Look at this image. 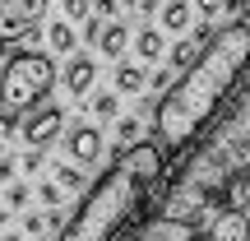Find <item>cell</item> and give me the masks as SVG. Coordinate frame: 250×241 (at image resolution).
Wrapping results in <instances>:
<instances>
[{
	"label": "cell",
	"instance_id": "obj_1",
	"mask_svg": "<svg viewBox=\"0 0 250 241\" xmlns=\"http://www.w3.org/2000/svg\"><path fill=\"white\" fill-rule=\"evenodd\" d=\"M204 130L208 134L171 172L158 214L199 223L204 214L227 209L232 190L241 186V176L250 167V70L241 74V84L227 93V102L218 107V116Z\"/></svg>",
	"mask_w": 250,
	"mask_h": 241
},
{
	"label": "cell",
	"instance_id": "obj_2",
	"mask_svg": "<svg viewBox=\"0 0 250 241\" xmlns=\"http://www.w3.org/2000/svg\"><path fill=\"white\" fill-rule=\"evenodd\" d=\"M246 70H250V23L218 28L208 37V46L195 56V65L181 70V79L162 93L158 111H153V139L167 153L190 149L199 139V130L218 116L227 93L241 84Z\"/></svg>",
	"mask_w": 250,
	"mask_h": 241
},
{
	"label": "cell",
	"instance_id": "obj_3",
	"mask_svg": "<svg viewBox=\"0 0 250 241\" xmlns=\"http://www.w3.org/2000/svg\"><path fill=\"white\" fill-rule=\"evenodd\" d=\"M167 167V149L158 139H139L111 158V167L88 186V195L79 199V209L70 214V223L61 227V241H116L134 218L144 214L153 186L162 181Z\"/></svg>",
	"mask_w": 250,
	"mask_h": 241
},
{
	"label": "cell",
	"instance_id": "obj_4",
	"mask_svg": "<svg viewBox=\"0 0 250 241\" xmlns=\"http://www.w3.org/2000/svg\"><path fill=\"white\" fill-rule=\"evenodd\" d=\"M56 84V61L42 51H9L0 61V125H19L23 111L46 102Z\"/></svg>",
	"mask_w": 250,
	"mask_h": 241
},
{
	"label": "cell",
	"instance_id": "obj_5",
	"mask_svg": "<svg viewBox=\"0 0 250 241\" xmlns=\"http://www.w3.org/2000/svg\"><path fill=\"white\" fill-rule=\"evenodd\" d=\"M46 19V0H0V42H23Z\"/></svg>",
	"mask_w": 250,
	"mask_h": 241
},
{
	"label": "cell",
	"instance_id": "obj_6",
	"mask_svg": "<svg viewBox=\"0 0 250 241\" xmlns=\"http://www.w3.org/2000/svg\"><path fill=\"white\" fill-rule=\"evenodd\" d=\"M61 130H65V111L56 107V102H37L33 111L19 116V134H23L28 149H46Z\"/></svg>",
	"mask_w": 250,
	"mask_h": 241
},
{
	"label": "cell",
	"instance_id": "obj_7",
	"mask_svg": "<svg viewBox=\"0 0 250 241\" xmlns=\"http://www.w3.org/2000/svg\"><path fill=\"white\" fill-rule=\"evenodd\" d=\"M125 241H199V223L186 218H167V214H148L130 227Z\"/></svg>",
	"mask_w": 250,
	"mask_h": 241
},
{
	"label": "cell",
	"instance_id": "obj_8",
	"mask_svg": "<svg viewBox=\"0 0 250 241\" xmlns=\"http://www.w3.org/2000/svg\"><path fill=\"white\" fill-rule=\"evenodd\" d=\"M65 149H70V162H79V167H93V162L102 158V130L88 121L70 125L65 130Z\"/></svg>",
	"mask_w": 250,
	"mask_h": 241
},
{
	"label": "cell",
	"instance_id": "obj_9",
	"mask_svg": "<svg viewBox=\"0 0 250 241\" xmlns=\"http://www.w3.org/2000/svg\"><path fill=\"white\" fill-rule=\"evenodd\" d=\"M208 241H250V209H218L208 223Z\"/></svg>",
	"mask_w": 250,
	"mask_h": 241
},
{
	"label": "cell",
	"instance_id": "obj_10",
	"mask_svg": "<svg viewBox=\"0 0 250 241\" xmlns=\"http://www.w3.org/2000/svg\"><path fill=\"white\" fill-rule=\"evenodd\" d=\"M93 79H98V61H93V56H70V65H65V88H70L74 98H88Z\"/></svg>",
	"mask_w": 250,
	"mask_h": 241
},
{
	"label": "cell",
	"instance_id": "obj_11",
	"mask_svg": "<svg viewBox=\"0 0 250 241\" xmlns=\"http://www.w3.org/2000/svg\"><path fill=\"white\" fill-rule=\"evenodd\" d=\"M208 37H213V33H208V28L199 23V33L181 37V42H176V46L167 51V65H171V70H190V65H195V56H199V51L208 46Z\"/></svg>",
	"mask_w": 250,
	"mask_h": 241
},
{
	"label": "cell",
	"instance_id": "obj_12",
	"mask_svg": "<svg viewBox=\"0 0 250 241\" xmlns=\"http://www.w3.org/2000/svg\"><path fill=\"white\" fill-rule=\"evenodd\" d=\"M125 46H130V28H125V19H107L98 33V51L102 56H121Z\"/></svg>",
	"mask_w": 250,
	"mask_h": 241
},
{
	"label": "cell",
	"instance_id": "obj_13",
	"mask_svg": "<svg viewBox=\"0 0 250 241\" xmlns=\"http://www.w3.org/2000/svg\"><path fill=\"white\" fill-rule=\"evenodd\" d=\"M190 14H195L190 0H167V5H162V28H167V33H186Z\"/></svg>",
	"mask_w": 250,
	"mask_h": 241
},
{
	"label": "cell",
	"instance_id": "obj_14",
	"mask_svg": "<svg viewBox=\"0 0 250 241\" xmlns=\"http://www.w3.org/2000/svg\"><path fill=\"white\" fill-rule=\"evenodd\" d=\"M56 186L65 190V195H79L88 181H83V167L79 162H56Z\"/></svg>",
	"mask_w": 250,
	"mask_h": 241
},
{
	"label": "cell",
	"instance_id": "obj_15",
	"mask_svg": "<svg viewBox=\"0 0 250 241\" xmlns=\"http://www.w3.org/2000/svg\"><path fill=\"white\" fill-rule=\"evenodd\" d=\"M134 56H139V61H162V33L158 28H144V33L134 37Z\"/></svg>",
	"mask_w": 250,
	"mask_h": 241
},
{
	"label": "cell",
	"instance_id": "obj_16",
	"mask_svg": "<svg viewBox=\"0 0 250 241\" xmlns=\"http://www.w3.org/2000/svg\"><path fill=\"white\" fill-rule=\"evenodd\" d=\"M46 37H51V51H56V56H74V42H79V37H74V28L65 23V19H56Z\"/></svg>",
	"mask_w": 250,
	"mask_h": 241
},
{
	"label": "cell",
	"instance_id": "obj_17",
	"mask_svg": "<svg viewBox=\"0 0 250 241\" xmlns=\"http://www.w3.org/2000/svg\"><path fill=\"white\" fill-rule=\"evenodd\" d=\"M144 84H148V74L139 65H116V93H139Z\"/></svg>",
	"mask_w": 250,
	"mask_h": 241
},
{
	"label": "cell",
	"instance_id": "obj_18",
	"mask_svg": "<svg viewBox=\"0 0 250 241\" xmlns=\"http://www.w3.org/2000/svg\"><path fill=\"white\" fill-rule=\"evenodd\" d=\"M116 111H121L116 93H98V98H93V116H98V121H116Z\"/></svg>",
	"mask_w": 250,
	"mask_h": 241
},
{
	"label": "cell",
	"instance_id": "obj_19",
	"mask_svg": "<svg viewBox=\"0 0 250 241\" xmlns=\"http://www.w3.org/2000/svg\"><path fill=\"white\" fill-rule=\"evenodd\" d=\"M28 199H33V190H28L23 181H9V190H5V209H28Z\"/></svg>",
	"mask_w": 250,
	"mask_h": 241
},
{
	"label": "cell",
	"instance_id": "obj_20",
	"mask_svg": "<svg viewBox=\"0 0 250 241\" xmlns=\"http://www.w3.org/2000/svg\"><path fill=\"white\" fill-rule=\"evenodd\" d=\"M37 199H42L46 209H61L65 204V190L56 186V181H42V186H37Z\"/></svg>",
	"mask_w": 250,
	"mask_h": 241
},
{
	"label": "cell",
	"instance_id": "obj_21",
	"mask_svg": "<svg viewBox=\"0 0 250 241\" xmlns=\"http://www.w3.org/2000/svg\"><path fill=\"white\" fill-rule=\"evenodd\" d=\"M171 84H176V70H171V65H162V70L148 74V88H153V93H167Z\"/></svg>",
	"mask_w": 250,
	"mask_h": 241
},
{
	"label": "cell",
	"instance_id": "obj_22",
	"mask_svg": "<svg viewBox=\"0 0 250 241\" xmlns=\"http://www.w3.org/2000/svg\"><path fill=\"white\" fill-rule=\"evenodd\" d=\"M88 14H93V0H65V19H79L83 23Z\"/></svg>",
	"mask_w": 250,
	"mask_h": 241
},
{
	"label": "cell",
	"instance_id": "obj_23",
	"mask_svg": "<svg viewBox=\"0 0 250 241\" xmlns=\"http://www.w3.org/2000/svg\"><path fill=\"white\" fill-rule=\"evenodd\" d=\"M19 167H23L28 176H33V172H42V167H46V158H42V149H28L23 158H19Z\"/></svg>",
	"mask_w": 250,
	"mask_h": 241
},
{
	"label": "cell",
	"instance_id": "obj_24",
	"mask_svg": "<svg viewBox=\"0 0 250 241\" xmlns=\"http://www.w3.org/2000/svg\"><path fill=\"white\" fill-rule=\"evenodd\" d=\"M23 232L28 237H42L46 232V214H23Z\"/></svg>",
	"mask_w": 250,
	"mask_h": 241
},
{
	"label": "cell",
	"instance_id": "obj_25",
	"mask_svg": "<svg viewBox=\"0 0 250 241\" xmlns=\"http://www.w3.org/2000/svg\"><path fill=\"white\" fill-rule=\"evenodd\" d=\"M93 14H98V19H116L121 14V0H93Z\"/></svg>",
	"mask_w": 250,
	"mask_h": 241
},
{
	"label": "cell",
	"instance_id": "obj_26",
	"mask_svg": "<svg viewBox=\"0 0 250 241\" xmlns=\"http://www.w3.org/2000/svg\"><path fill=\"white\" fill-rule=\"evenodd\" d=\"M195 5H199V14H204V19H218L227 9V0H195Z\"/></svg>",
	"mask_w": 250,
	"mask_h": 241
},
{
	"label": "cell",
	"instance_id": "obj_27",
	"mask_svg": "<svg viewBox=\"0 0 250 241\" xmlns=\"http://www.w3.org/2000/svg\"><path fill=\"white\" fill-rule=\"evenodd\" d=\"M14 172H19V162H14V158H0V181H5V186L14 181Z\"/></svg>",
	"mask_w": 250,
	"mask_h": 241
},
{
	"label": "cell",
	"instance_id": "obj_28",
	"mask_svg": "<svg viewBox=\"0 0 250 241\" xmlns=\"http://www.w3.org/2000/svg\"><path fill=\"white\" fill-rule=\"evenodd\" d=\"M134 9H139V14H158L162 0H134Z\"/></svg>",
	"mask_w": 250,
	"mask_h": 241
},
{
	"label": "cell",
	"instance_id": "obj_29",
	"mask_svg": "<svg viewBox=\"0 0 250 241\" xmlns=\"http://www.w3.org/2000/svg\"><path fill=\"white\" fill-rule=\"evenodd\" d=\"M241 195H246V209H250V167H246V176H241Z\"/></svg>",
	"mask_w": 250,
	"mask_h": 241
},
{
	"label": "cell",
	"instance_id": "obj_30",
	"mask_svg": "<svg viewBox=\"0 0 250 241\" xmlns=\"http://www.w3.org/2000/svg\"><path fill=\"white\" fill-rule=\"evenodd\" d=\"M241 14H246V23H250V0H241Z\"/></svg>",
	"mask_w": 250,
	"mask_h": 241
},
{
	"label": "cell",
	"instance_id": "obj_31",
	"mask_svg": "<svg viewBox=\"0 0 250 241\" xmlns=\"http://www.w3.org/2000/svg\"><path fill=\"white\" fill-rule=\"evenodd\" d=\"M5 241H23V232H5Z\"/></svg>",
	"mask_w": 250,
	"mask_h": 241
},
{
	"label": "cell",
	"instance_id": "obj_32",
	"mask_svg": "<svg viewBox=\"0 0 250 241\" xmlns=\"http://www.w3.org/2000/svg\"><path fill=\"white\" fill-rule=\"evenodd\" d=\"M125 5H134V0H125Z\"/></svg>",
	"mask_w": 250,
	"mask_h": 241
}]
</instances>
